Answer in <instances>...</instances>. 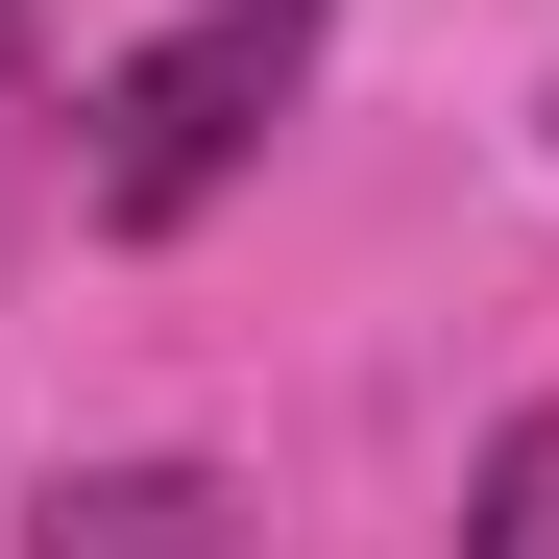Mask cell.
Masks as SVG:
<instances>
[{"mask_svg":"<svg viewBox=\"0 0 559 559\" xmlns=\"http://www.w3.org/2000/svg\"><path fill=\"white\" fill-rule=\"evenodd\" d=\"M317 25H341V0H195V25H146V49L98 73V219H122V243H170L267 122H293Z\"/></svg>","mask_w":559,"mask_h":559,"instance_id":"obj_1","label":"cell"},{"mask_svg":"<svg viewBox=\"0 0 559 559\" xmlns=\"http://www.w3.org/2000/svg\"><path fill=\"white\" fill-rule=\"evenodd\" d=\"M0 73H25V0H0Z\"/></svg>","mask_w":559,"mask_h":559,"instance_id":"obj_4","label":"cell"},{"mask_svg":"<svg viewBox=\"0 0 559 559\" xmlns=\"http://www.w3.org/2000/svg\"><path fill=\"white\" fill-rule=\"evenodd\" d=\"M462 559H559V414L487 438V487H462Z\"/></svg>","mask_w":559,"mask_h":559,"instance_id":"obj_3","label":"cell"},{"mask_svg":"<svg viewBox=\"0 0 559 559\" xmlns=\"http://www.w3.org/2000/svg\"><path fill=\"white\" fill-rule=\"evenodd\" d=\"M25 559H243V511H219V462H73Z\"/></svg>","mask_w":559,"mask_h":559,"instance_id":"obj_2","label":"cell"}]
</instances>
